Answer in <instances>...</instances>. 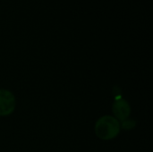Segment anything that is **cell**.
Wrapping results in <instances>:
<instances>
[{"mask_svg":"<svg viewBox=\"0 0 153 152\" xmlns=\"http://www.w3.org/2000/svg\"><path fill=\"white\" fill-rule=\"evenodd\" d=\"M120 126L117 119L106 116L101 117L95 125L97 136L102 140H111L119 133Z\"/></svg>","mask_w":153,"mask_h":152,"instance_id":"obj_1","label":"cell"},{"mask_svg":"<svg viewBox=\"0 0 153 152\" xmlns=\"http://www.w3.org/2000/svg\"><path fill=\"white\" fill-rule=\"evenodd\" d=\"M15 108V99L12 92L0 90V116H5L13 113Z\"/></svg>","mask_w":153,"mask_h":152,"instance_id":"obj_2","label":"cell"},{"mask_svg":"<svg viewBox=\"0 0 153 152\" xmlns=\"http://www.w3.org/2000/svg\"><path fill=\"white\" fill-rule=\"evenodd\" d=\"M114 113L116 116L120 120H125L129 116L130 114V107L126 101L117 100L114 104Z\"/></svg>","mask_w":153,"mask_h":152,"instance_id":"obj_3","label":"cell"}]
</instances>
